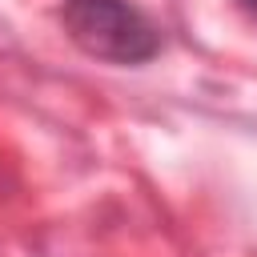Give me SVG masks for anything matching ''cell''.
I'll return each instance as SVG.
<instances>
[{"instance_id":"1","label":"cell","mask_w":257,"mask_h":257,"mask_svg":"<svg viewBox=\"0 0 257 257\" xmlns=\"http://www.w3.org/2000/svg\"><path fill=\"white\" fill-rule=\"evenodd\" d=\"M60 24L80 52L108 64H145L161 52L157 24L133 0H64Z\"/></svg>"},{"instance_id":"2","label":"cell","mask_w":257,"mask_h":257,"mask_svg":"<svg viewBox=\"0 0 257 257\" xmlns=\"http://www.w3.org/2000/svg\"><path fill=\"white\" fill-rule=\"evenodd\" d=\"M237 8H241V12H245L253 24H257V0H237Z\"/></svg>"}]
</instances>
